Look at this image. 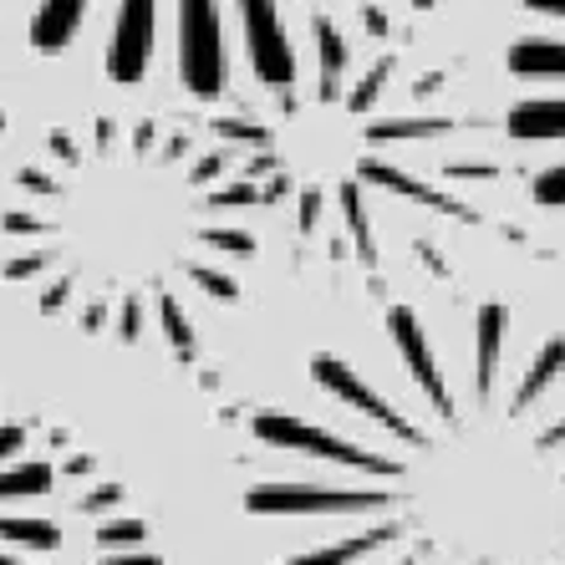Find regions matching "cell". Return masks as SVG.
Masks as SVG:
<instances>
[{
    "mask_svg": "<svg viewBox=\"0 0 565 565\" xmlns=\"http://www.w3.org/2000/svg\"><path fill=\"white\" fill-rule=\"evenodd\" d=\"M143 540H148L143 520H103V525H97V545H103V551H118V545H143Z\"/></svg>",
    "mask_w": 565,
    "mask_h": 565,
    "instance_id": "obj_5",
    "label": "cell"
},
{
    "mask_svg": "<svg viewBox=\"0 0 565 565\" xmlns=\"http://www.w3.org/2000/svg\"><path fill=\"white\" fill-rule=\"evenodd\" d=\"M316 408H265L270 454L342 479H260L255 520H362L280 565H565V331L514 342L479 301L463 352L413 306L382 311V372L347 352L306 362Z\"/></svg>",
    "mask_w": 565,
    "mask_h": 565,
    "instance_id": "obj_1",
    "label": "cell"
},
{
    "mask_svg": "<svg viewBox=\"0 0 565 565\" xmlns=\"http://www.w3.org/2000/svg\"><path fill=\"white\" fill-rule=\"evenodd\" d=\"M520 6L540 21H551L555 31H530L510 46V77L535 87V93L510 107L504 128L514 143L565 148V0H520ZM530 199L540 210H565V153L535 169Z\"/></svg>",
    "mask_w": 565,
    "mask_h": 565,
    "instance_id": "obj_3",
    "label": "cell"
},
{
    "mask_svg": "<svg viewBox=\"0 0 565 565\" xmlns=\"http://www.w3.org/2000/svg\"><path fill=\"white\" fill-rule=\"evenodd\" d=\"M103 565H163V555H148V551H132V545H128L122 555H107Z\"/></svg>",
    "mask_w": 565,
    "mask_h": 565,
    "instance_id": "obj_6",
    "label": "cell"
},
{
    "mask_svg": "<svg viewBox=\"0 0 565 565\" xmlns=\"http://www.w3.org/2000/svg\"><path fill=\"white\" fill-rule=\"evenodd\" d=\"M0 132H6V113H0Z\"/></svg>",
    "mask_w": 565,
    "mask_h": 565,
    "instance_id": "obj_7",
    "label": "cell"
},
{
    "mask_svg": "<svg viewBox=\"0 0 565 565\" xmlns=\"http://www.w3.org/2000/svg\"><path fill=\"white\" fill-rule=\"evenodd\" d=\"M224 6H235L239 52L260 87H296V36L286 21V0H113V36H107V77L132 87L148 77L163 41V11L173 36V72L194 97H220L230 87V26ZM93 0H36L26 41L41 56H56L77 41Z\"/></svg>",
    "mask_w": 565,
    "mask_h": 565,
    "instance_id": "obj_2",
    "label": "cell"
},
{
    "mask_svg": "<svg viewBox=\"0 0 565 565\" xmlns=\"http://www.w3.org/2000/svg\"><path fill=\"white\" fill-rule=\"evenodd\" d=\"M56 489L52 459L36 448V428L15 418L0 397V565H41L15 551L52 555L62 545V525L52 514H31L26 504H41Z\"/></svg>",
    "mask_w": 565,
    "mask_h": 565,
    "instance_id": "obj_4",
    "label": "cell"
}]
</instances>
